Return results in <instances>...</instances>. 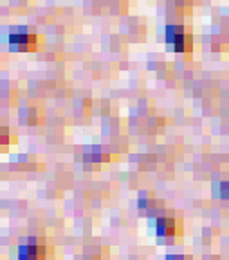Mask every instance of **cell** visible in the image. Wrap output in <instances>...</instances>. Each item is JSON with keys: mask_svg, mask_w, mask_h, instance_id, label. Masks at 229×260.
<instances>
[{"mask_svg": "<svg viewBox=\"0 0 229 260\" xmlns=\"http://www.w3.org/2000/svg\"><path fill=\"white\" fill-rule=\"evenodd\" d=\"M166 38H168V44L173 45V49L175 51H184V33L179 31V27H168V33H166Z\"/></svg>", "mask_w": 229, "mask_h": 260, "instance_id": "cell-1", "label": "cell"}]
</instances>
